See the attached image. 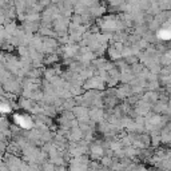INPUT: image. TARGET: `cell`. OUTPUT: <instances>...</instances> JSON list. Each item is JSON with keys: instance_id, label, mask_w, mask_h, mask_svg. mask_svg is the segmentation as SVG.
Here are the masks:
<instances>
[{"instance_id": "obj_2", "label": "cell", "mask_w": 171, "mask_h": 171, "mask_svg": "<svg viewBox=\"0 0 171 171\" xmlns=\"http://www.w3.org/2000/svg\"><path fill=\"white\" fill-rule=\"evenodd\" d=\"M158 36H159V38H162V39H169L170 38V34H169V31L162 30V31H159Z\"/></svg>"}, {"instance_id": "obj_1", "label": "cell", "mask_w": 171, "mask_h": 171, "mask_svg": "<svg viewBox=\"0 0 171 171\" xmlns=\"http://www.w3.org/2000/svg\"><path fill=\"white\" fill-rule=\"evenodd\" d=\"M15 121L17 122V125H19L20 127H23V128H28V127L31 126V121H30V119H27L25 116L16 115L15 116Z\"/></svg>"}, {"instance_id": "obj_3", "label": "cell", "mask_w": 171, "mask_h": 171, "mask_svg": "<svg viewBox=\"0 0 171 171\" xmlns=\"http://www.w3.org/2000/svg\"><path fill=\"white\" fill-rule=\"evenodd\" d=\"M0 112H9V107L4 103H0Z\"/></svg>"}]
</instances>
